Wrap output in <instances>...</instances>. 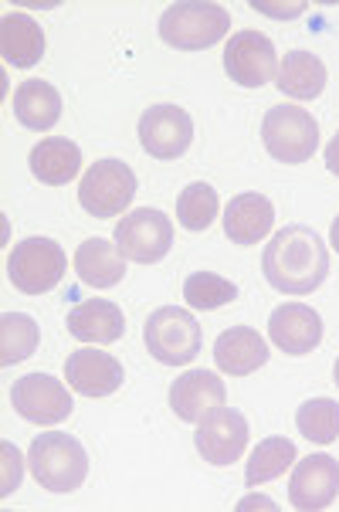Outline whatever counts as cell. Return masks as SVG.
I'll return each instance as SVG.
<instances>
[{
	"label": "cell",
	"instance_id": "cell-22",
	"mask_svg": "<svg viewBox=\"0 0 339 512\" xmlns=\"http://www.w3.org/2000/svg\"><path fill=\"white\" fill-rule=\"evenodd\" d=\"M14 119L24 129L45 133L62 119V95L45 78H28L14 89Z\"/></svg>",
	"mask_w": 339,
	"mask_h": 512
},
{
	"label": "cell",
	"instance_id": "cell-10",
	"mask_svg": "<svg viewBox=\"0 0 339 512\" xmlns=\"http://www.w3.org/2000/svg\"><path fill=\"white\" fill-rule=\"evenodd\" d=\"M139 143L156 160H180L194 143V119L173 102L150 106L139 119Z\"/></svg>",
	"mask_w": 339,
	"mask_h": 512
},
{
	"label": "cell",
	"instance_id": "cell-25",
	"mask_svg": "<svg viewBox=\"0 0 339 512\" xmlns=\"http://www.w3.org/2000/svg\"><path fill=\"white\" fill-rule=\"evenodd\" d=\"M41 343V326L28 312H4L0 316V367H14L34 357Z\"/></svg>",
	"mask_w": 339,
	"mask_h": 512
},
{
	"label": "cell",
	"instance_id": "cell-7",
	"mask_svg": "<svg viewBox=\"0 0 339 512\" xmlns=\"http://www.w3.org/2000/svg\"><path fill=\"white\" fill-rule=\"evenodd\" d=\"M65 268V251L51 238H24L7 255V275H11L14 289L24 295H45L55 285H62Z\"/></svg>",
	"mask_w": 339,
	"mask_h": 512
},
{
	"label": "cell",
	"instance_id": "cell-24",
	"mask_svg": "<svg viewBox=\"0 0 339 512\" xmlns=\"http://www.w3.org/2000/svg\"><path fill=\"white\" fill-rule=\"evenodd\" d=\"M31 173L48 187H65L68 180L78 177L82 170V150L65 140V136H51V140H41L28 156Z\"/></svg>",
	"mask_w": 339,
	"mask_h": 512
},
{
	"label": "cell",
	"instance_id": "cell-15",
	"mask_svg": "<svg viewBox=\"0 0 339 512\" xmlns=\"http://www.w3.org/2000/svg\"><path fill=\"white\" fill-rule=\"evenodd\" d=\"M224 401H228V387L214 370H187L170 387L173 414H177V421L187 424L204 421L214 407H224Z\"/></svg>",
	"mask_w": 339,
	"mask_h": 512
},
{
	"label": "cell",
	"instance_id": "cell-2",
	"mask_svg": "<svg viewBox=\"0 0 339 512\" xmlns=\"http://www.w3.org/2000/svg\"><path fill=\"white\" fill-rule=\"evenodd\" d=\"M28 465L34 482L45 492H75L89 475V455H85L82 441L65 435V431H45L31 441Z\"/></svg>",
	"mask_w": 339,
	"mask_h": 512
},
{
	"label": "cell",
	"instance_id": "cell-26",
	"mask_svg": "<svg viewBox=\"0 0 339 512\" xmlns=\"http://www.w3.org/2000/svg\"><path fill=\"white\" fill-rule=\"evenodd\" d=\"M295 455H299V451H295L292 441L282 438V435L258 441V448L251 451V458H248L245 482L251 485V489L262 485V482H275L278 475H285L295 465Z\"/></svg>",
	"mask_w": 339,
	"mask_h": 512
},
{
	"label": "cell",
	"instance_id": "cell-16",
	"mask_svg": "<svg viewBox=\"0 0 339 512\" xmlns=\"http://www.w3.org/2000/svg\"><path fill=\"white\" fill-rule=\"evenodd\" d=\"M65 377H68V387L75 394H85V397H109L123 387V363H119L112 353L106 350H95V346H82L75 350L72 357L65 363Z\"/></svg>",
	"mask_w": 339,
	"mask_h": 512
},
{
	"label": "cell",
	"instance_id": "cell-8",
	"mask_svg": "<svg viewBox=\"0 0 339 512\" xmlns=\"http://www.w3.org/2000/svg\"><path fill=\"white\" fill-rule=\"evenodd\" d=\"M112 241L119 245V251L126 255V262L136 265H156L170 255L173 248V221L156 207H139V211H129L123 221H119Z\"/></svg>",
	"mask_w": 339,
	"mask_h": 512
},
{
	"label": "cell",
	"instance_id": "cell-23",
	"mask_svg": "<svg viewBox=\"0 0 339 512\" xmlns=\"http://www.w3.org/2000/svg\"><path fill=\"white\" fill-rule=\"evenodd\" d=\"M326 65L319 55H312V51H289L285 55V62L278 65V92L289 95V99H299V102H312L319 99V95L326 92Z\"/></svg>",
	"mask_w": 339,
	"mask_h": 512
},
{
	"label": "cell",
	"instance_id": "cell-12",
	"mask_svg": "<svg viewBox=\"0 0 339 512\" xmlns=\"http://www.w3.org/2000/svg\"><path fill=\"white\" fill-rule=\"evenodd\" d=\"M251 428L245 414L234 411V407H214L204 421H197L194 445L201 451L207 465H234L248 448Z\"/></svg>",
	"mask_w": 339,
	"mask_h": 512
},
{
	"label": "cell",
	"instance_id": "cell-19",
	"mask_svg": "<svg viewBox=\"0 0 339 512\" xmlns=\"http://www.w3.org/2000/svg\"><path fill=\"white\" fill-rule=\"evenodd\" d=\"M214 363L228 377H248L258 367L268 363V343L258 329L251 326H231L217 336L214 343Z\"/></svg>",
	"mask_w": 339,
	"mask_h": 512
},
{
	"label": "cell",
	"instance_id": "cell-21",
	"mask_svg": "<svg viewBox=\"0 0 339 512\" xmlns=\"http://www.w3.org/2000/svg\"><path fill=\"white\" fill-rule=\"evenodd\" d=\"M75 275L92 289H112L126 279V255L116 241L109 238H89L75 251Z\"/></svg>",
	"mask_w": 339,
	"mask_h": 512
},
{
	"label": "cell",
	"instance_id": "cell-32",
	"mask_svg": "<svg viewBox=\"0 0 339 512\" xmlns=\"http://www.w3.org/2000/svg\"><path fill=\"white\" fill-rule=\"evenodd\" d=\"M326 167H329V173H336L339 177V133L326 146Z\"/></svg>",
	"mask_w": 339,
	"mask_h": 512
},
{
	"label": "cell",
	"instance_id": "cell-3",
	"mask_svg": "<svg viewBox=\"0 0 339 512\" xmlns=\"http://www.w3.org/2000/svg\"><path fill=\"white\" fill-rule=\"evenodd\" d=\"M231 31V14L221 4L180 0L160 17V38L177 51H207Z\"/></svg>",
	"mask_w": 339,
	"mask_h": 512
},
{
	"label": "cell",
	"instance_id": "cell-6",
	"mask_svg": "<svg viewBox=\"0 0 339 512\" xmlns=\"http://www.w3.org/2000/svg\"><path fill=\"white\" fill-rule=\"evenodd\" d=\"M136 173L123 160H99L85 170L82 184H78V204L85 207V214L99 221L119 218L136 197Z\"/></svg>",
	"mask_w": 339,
	"mask_h": 512
},
{
	"label": "cell",
	"instance_id": "cell-18",
	"mask_svg": "<svg viewBox=\"0 0 339 512\" xmlns=\"http://www.w3.org/2000/svg\"><path fill=\"white\" fill-rule=\"evenodd\" d=\"M68 333L78 343H95V346H106V343H119L126 336V316L116 302L109 299H89V302H78V306L68 312Z\"/></svg>",
	"mask_w": 339,
	"mask_h": 512
},
{
	"label": "cell",
	"instance_id": "cell-34",
	"mask_svg": "<svg viewBox=\"0 0 339 512\" xmlns=\"http://www.w3.org/2000/svg\"><path fill=\"white\" fill-rule=\"evenodd\" d=\"M333 380H336V387H339V357H336V367H333Z\"/></svg>",
	"mask_w": 339,
	"mask_h": 512
},
{
	"label": "cell",
	"instance_id": "cell-9",
	"mask_svg": "<svg viewBox=\"0 0 339 512\" xmlns=\"http://www.w3.org/2000/svg\"><path fill=\"white\" fill-rule=\"evenodd\" d=\"M11 404L28 424H62L75 411L68 387L51 373H24L21 380H14Z\"/></svg>",
	"mask_w": 339,
	"mask_h": 512
},
{
	"label": "cell",
	"instance_id": "cell-28",
	"mask_svg": "<svg viewBox=\"0 0 339 512\" xmlns=\"http://www.w3.org/2000/svg\"><path fill=\"white\" fill-rule=\"evenodd\" d=\"M184 299L190 309L211 312L238 299V285L214 272H194V275H187V282H184Z\"/></svg>",
	"mask_w": 339,
	"mask_h": 512
},
{
	"label": "cell",
	"instance_id": "cell-29",
	"mask_svg": "<svg viewBox=\"0 0 339 512\" xmlns=\"http://www.w3.org/2000/svg\"><path fill=\"white\" fill-rule=\"evenodd\" d=\"M217 207H221L217 190L204 184V180H197V184L184 187V194L177 197V221L187 231H207L217 218Z\"/></svg>",
	"mask_w": 339,
	"mask_h": 512
},
{
	"label": "cell",
	"instance_id": "cell-30",
	"mask_svg": "<svg viewBox=\"0 0 339 512\" xmlns=\"http://www.w3.org/2000/svg\"><path fill=\"white\" fill-rule=\"evenodd\" d=\"M0 455H4V485H0V496H14L17 485H21V455H17V448L11 441H4L0 445Z\"/></svg>",
	"mask_w": 339,
	"mask_h": 512
},
{
	"label": "cell",
	"instance_id": "cell-31",
	"mask_svg": "<svg viewBox=\"0 0 339 512\" xmlns=\"http://www.w3.org/2000/svg\"><path fill=\"white\" fill-rule=\"evenodd\" d=\"M251 7L255 11H265L268 17H275V21H292V17H299L302 11H306V4H268V0H251Z\"/></svg>",
	"mask_w": 339,
	"mask_h": 512
},
{
	"label": "cell",
	"instance_id": "cell-4",
	"mask_svg": "<svg viewBox=\"0 0 339 512\" xmlns=\"http://www.w3.org/2000/svg\"><path fill=\"white\" fill-rule=\"evenodd\" d=\"M143 343L150 357L163 367H187L201 353V323H197L194 312L163 306L146 319Z\"/></svg>",
	"mask_w": 339,
	"mask_h": 512
},
{
	"label": "cell",
	"instance_id": "cell-1",
	"mask_svg": "<svg viewBox=\"0 0 339 512\" xmlns=\"http://www.w3.org/2000/svg\"><path fill=\"white\" fill-rule=\"evenodd\" d=\"M265 282L285 295H312L329 275V251L306 224H289L275 231L262 251Z\"/></svg>",
	"mask_w": 339,
	"mask_h": 512
},
{
	"label": "cell",
	"instance_id": "cell-17",
	"mask_svg": "<svg viewBox=\"0 0 339 512\" xmlns=\"http://www.w3.org/2000/svg\"><path fill=\"white\" fill-rule=\"evenodd\" d=\"M272 228H275V204L268 197L255 194V190L231 197V204L224 207V234H228V241H234V245L241 248L258 245L262 238H268Z\"/></svg>",
	"mask_w": 339,
	"mask_h": 512
},
{
	"label": "cell",
	"instance_id": "cell-13",
	"mask_svg": "<svg viewBox=\"0 0 339 512\" xmlns=\"http://www.w3.org/2000/svg\"><path fill=\"white\" fill-rule=\"evenodd\" d=\"M339 499V462L326 451L302 458L289 479V502L302 512L329 509Z\"/></svg>",
	"mask_w": 339,
	"mask_h": 512
},
{
	"label": "cell",
	"instance_id": "cell-20",
	"mask_svg": "<svg viewBox=\"0 0 339 512\" xmlns=\"http://www.w3.org/2000/svg\"><path fill=\"white\" fill-rule=\"evenodd\" d=\"M0 55L11 68H34L45 58V31L31 14L11 11L0 17Z\"/></svg>",
	"mask_w": 339,
	"mask_h": 512
},
{
	"label": "cell",
	"instance_id": "cell-11",
	"mask_svg": "<svg viewBox=\"0 0 339 512\" xmlns=\"http://www.w3.org/2000/svg\"><path fill=\"white\" fill-rule=\"evenodd\" d=\"M224 72L231 82L245 89H262L278 78V55L275 45L262 31H238L224 45Z\"/></svg>",
	"mask_w": 339,
	"mask_h": 512
},
{
	"label": "cell",
	"instance_id": "cell-33",
	"mask_svg": "<svg viewBox=\"0 0 339 512\" xmlns=\"http://www.w3.org/2000/svg\"><path fill=\"white\" fill-rule=\"evenodd\" d=\"M329 245L339 251V218L333 221V231H329Z\"/></svg>",
	"mask_w": 339,
	"mask_h": 512
},
{
	"label": "cell",
	"instance_id": "cell-14",
	"mask_svg": "<svg viewBox=\"0 0 339 512\" xmlns=\"http://www.w3.org/2000/svg\"><path fill=\"white\" fill-rule=\"evenodd\" d=\"M268 340H272L285 357H306L323 343V316L316 309L289 302L278 306L268 316Z\"/></svg>",
	"mask_w": 339,
	"mask_h": 512
},
{
	"label": "cell",
	"instance_id": "cell-27",
	"mask_svg": "<svg viewBox=\"0 0 339 512\" xmlns=\"http://www.w3.org/2000/svg\"><path fill=\"white\" fill-rule=\"evenodd\" d=\"M295 428L312 445H333L339 441V401L312 397L295 411Z\"/></svg>",
	"mask_w": 339,
	"mask_h": 512
},
{
	"label": "cell",
	"instance_id": "cell-5",
	"mask_svg": "<svg viewBox=\"0 0 339 512\" xmlns=\"http://www.w3.org/2000/svg\"><path fill=\"white\" fill-rule=\"evenodd\" d=\"M262 143L272 160L299 167L319 150V123L302 106H272L262 119Z\"/></svg>",
	"mask_w": 339,
	"mask_h": 512
}]
</instances>
